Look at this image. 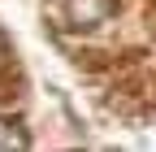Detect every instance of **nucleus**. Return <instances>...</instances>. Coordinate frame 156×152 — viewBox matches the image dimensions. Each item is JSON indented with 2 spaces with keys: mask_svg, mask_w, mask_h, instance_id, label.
Listing matches in <instances>:
<instances>
[{
  "mask_svg": "<svg viewBox=\"0 0 156 152\" xmlns=\"http://www.w3.org/2000/svg\"><path fill=\"white\" fill-rule=\"evenodd\" d=\"M108 13H113V0H65L69 26H100Z\"/></svg>",
  "mask_w": 156,
  "mask_h": 152,
  "instance_id": "nucleus-1",
  "label": "nucleus"
},
{
  "mask_svg": "<svg viewBox=\"0 0 156 152\" xmlns=\"http://www.w3.org/2000/svg\"><path fill=\"white\" fill-rule=\"evenodd\" d=\"M26 130H17V122H0V148H26Z\"/></svg>",
  "mask_w": 156,
  "mask_h": 152,
  "instance_id": "nucleus-2",
  "label": "nucleus"
}]
</instances>
